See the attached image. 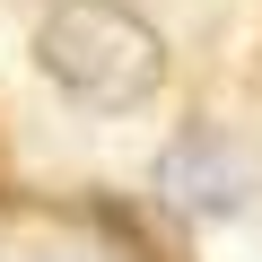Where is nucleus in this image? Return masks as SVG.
<instances>
[{
	"mask_svg": "<svg viewBox=\"0 0 262 262\" xmlns=\"http://www.w3.org/2000/svg\"><path fill=\"white\" fill-rule=\"evenodd\" d=\"M253 192H262V175L227 131L192 122L158 158V210H175V219H236V210H253Z\"/></svg>",
	"mask_w": 262,
	"mask_h": 262,
	"instance_id": "nucleus-2",
	"label": "nucleus"
},
{
	"mask_svg": "<svg viewBox=\"0 0 262 262\" xmlns=\"http://www.w3.org/2000/svg\"><path fill=\"white\" fill-rule=\"evenodd\" d=\"M96 219H105V236H122L131 253H149V262H184V245L158 236V210H149V201H131V210H122V201H96Z\"/></svg>",
	"mask_w": 262,
	"mask_h": 262,
	"instance_id": "nucleus-3",
	"label": "nucleus"
},
{
	"mask_svg": "<svg viewBox=\"0 0 262 262\" xmlns=\"http://www.w3.org/2000/svg\"><path fill=\"white\" fill-rule=\"evenodd\" d=\"M35 70L88 114H131L166 88V35L131 0H53L35 27Z\"/></svg>",
	"mask_w": 262,
	"mask_h": 262,
	"instance_id": "nucleus-1",
	"label": "nucleus"
}]
</instances>
